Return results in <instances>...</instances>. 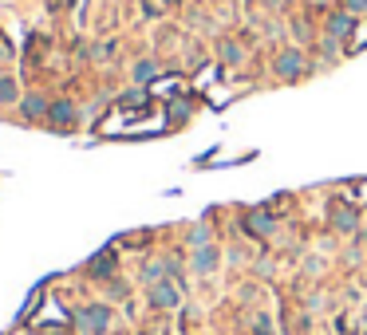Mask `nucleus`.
<instances>
[{
  "mask_svg": "<svg viewBox=\"0 0 367 335\" xmlns=\"http://www.w3.org/2000/svg\"><path fill=\"white\" fill-rule=\"evenodd\" d=\"M111 319H115L111 304H83V308H76L71 324L83 335H103V331H111Z\"/></svg>",
  "mask_w": 367,
  "mask_h": 335,
  "instance_id": "f257e3e1",
  "label": "nucleus"
},
{
  "mask_svg": "<svg viewBox=\"0 0 367 335\" xmlns=\"http://www.w3.org/2000/svg\"><path fill=\"white\" fill-rule=\"evenodd\" d=\"M273 71H276V79H284V83H296V79L308 71V55L300 52V48H281L276 60H273Z\"/></svg>",
  "mask_w": 367,
  "mask_h": 335,
  "instance_id": "f03ea898",
  "label": "nucleus"
},
{
  "mask_svg": "<svg viewBox=\"0 0 367 335\" xmlns=\"http://www.w3.org/2000/svg\"><path fill=\"white\" fill-rule=\"evenodd\" d=\"M146 304H150L154 312H170L182 304V284L178 280H162V284H150L146 288Z\"/></svg>",
  "mask_w": 367,
  "mask_h": 335,
  "instance_id": "7ed1b4c3",
  "label": "nucleus"
},
{
  "mask_svg": "<svg viewBox=\"0 0 367 335\" xmlns=\"http://www.w3.org/2000/svg\"><path fill=\"white\" fill-rule=\"evenodd\" d=\"M222 257L225 252L217 249V245H202V249L190 252V272L194 276H214L217 268H222Z\"/></svg>",
  "mask_w": 367,
  "mask_h": 335,
  "instance_id": "20e7f679",
  "label": "nucleus"
},
{
  "mask_svg": "<svg viewBox=\"0 0 367 335\" xmlns=\"http://www.w3.org/2000/svg\"><path fill=\"white\" fill-rule=\"evenodd\" d=\"M328 221H332L336 233H356L359 229V213H356V206H348V201H332Z\"/></svg>",
  "mask_w": 367,
  "mask_h": 335,
  "instance_id": "39448f33",
  "label": "nucleus"
},
{
  "mask_svg": "<svg viewBox=\"0 0 367 335\" xmlns=\"http://www.w3.org/2000/svg\"><path fill=\"white\" fill-rule=\"evenodd\" d=\"M324 28H328V40H348V36L356 32V16H351L348 9H343V12H332V16L324 20Z\"/></svg>",
  "mask_w": 367,
  "mask_h": 335,
  "instance_id": "423d86ee",
  "label": "nucleus"
},
{
  "mask_svg": "<svg viewBox=\"0 0 367 335\" xmlns=\"http://www.w3.org/2000/svg\"><path fill=\"white\" fill-rule=\"evenodd\" d=\"M76 119H79V111H76L71 99H56V103L48 107V122H51V127H76Z\"/></svg>",
  "mask_w": 367,
  "mask_h": 335,
  "instance_id": "0eeeda50",
  "label": "nucleus"
},
{
  "mask_svg": "<svg viewBox=\"0 0 367 335\" xmlns=\"http://www.w3.org/2000/svg\"><path fill=\"white\" fill-rule=\"evenodd\" d=\"M48 99H43L40 91H28L24 99H20V115H24L28 122H40V119H48Z\"/></svg>",
  "mask_w": 367,
  "mask_h": 335,
  "instance_id": "6e6552de",
  "label": "nucleus"
},
{
  "mask_svg": "<svg viewBox=\"0 0 367 335\" xmlns=\"http://www.w3.org/2000/svg\"><path fill=\"white\" fill-rule=\"evenodd\" d=\"M245 229L253 233V237H273V229H276V217H269L265 209H253V213L245 217Z\"/></svg>",
  "mask_w": 367,
  "mask_h": 335,
  "instance_id": "1a4fd4ad",
  "label": "nucleus"
},
{
  "mask_svg": "<svg viewBox=\"0 0 367 335\" xmlns=\"http://www.w3.org/2000/svg\"><path fill=\"white\" fill-rule=\"evenodd\" d=\"M158 60H150V55H146V60H135V68H130V79H135L138 87H146L150 83V79H158Z\"/></svg>",
  "mask_w": 367,
  "mask_h": 335,
  "instance_id": "9d476101",
  "label": "nucleus"
},
{
  "mask_svg": "<svg viewBox=\"0 0 367 335\" xmlns=\"http://www.w3.org/2000/svg\"><path fill=\"white\" fill-rule=\"evenodd\" d=\"M0 103H4V107L20 103V83H16V75H0Z\"/></svg>",
  "mask_w": 367,
  "mask_h": 335,
  "instance_id": "9b49d317",
  "label": "nucleus"
},
{
  "mask_svg": "<svg viewBox=\"0 0 367 335\" xmlns=\"http://www.w3.org/2000/svg\"><path fill=\"white\" fill-rule=\"evenodd\" d=\"M186 245H190V249L214 245V233H210V225H194V229H190V237H186Z\"/></svg>",
  "mask_w": 367,
  "mask_h": 335,
  "instance_id": "f8f14e48",
  "label": "nucleus"
},
{
  "mask_svg": "<svg viewBox=\"0 0 367 335\" xmlns=\"http://www.w3.org/2000/svg\"><path fill=\"white\" fill-rule=\"evenodd\" d=\"M222 60L229 63V68H237V63L245 60V48H237L233 40H222Z\"/></svg>",
  "mask_w": 367,
  "mask_h": 335,
  "instance_id": "ddd939ff",
  "label": "nucleus"
},
{
  "mask_svg": "<svg viewBox=\"0 0 367 335\" xmlns=\"http://www.w3.org/2000/svg\"><path fill=\"white\" fill-rule=\"evenodd\" d=\"M91 55H95V60H115V55H119V43H115V40H103Z\"/></svg>",
  "mask_w": 367,
  "mask_h": 335,
  "instance_id": "4468645a",
  "label": "nucleus"
},
{
  "mask_svg": "<svg viewBox=\"0 0 367 335\" xmlns=\"http://www.w3.org/2000/svg\"><path fill=\"white\" fill-rule=\"evenodd\" d=\"M253 331H257V335H276V331H273V319H269V316H257V319H253Z\"/></svg>",
  "mask_w": 367,
  "mask_h": 335,
  "instance_id": "2eb2a0df",
  "label": "nucleus"
},
{
  "mask_svg": "<svg viewBox=\"0 0 367 335\" xmlns=\"http://www.w3.org/2000/svg\"><path fill=\"white\" fill-rule=\"evenodd\" d=\"M91 272H95V276H111V257H95Z\"/></svg>",
  "mask_w": 367,
  "mask_h": 335,
  "instance_id": "dca6fc26",
  "label": "nucleus"
},
{
  "mask_svg": "<svg viewBox=\"0 0 367 335\" xmlns=\"http://www.w3.org/2000/svg\"><path fill=\"white\" fill-rule=\"evenodd\" d=\"M348 193H356V201H367V181H348Z\"/></svg>",
  "mask_w": 367,
  "mask_h": 335,
  "instance_id": "f3484780",
  "label": "nucleus"
},
{
  "mask_svg": "<svg viewBox=\"0 0 367 335\" xmlns=\"http://www.w3.org/2000/svg\"><path fill=\"white\" fill-rule=\"evenodd\" d=\"M343 9H348L351 16H363V12H367V0H343Z\"/></svg>",
  "mask_w": 367,
  "mask_h": 335,
  "instance_id": "a211bd4d",
  "label": "nucleus"
},
{
  "mask_svg": "<svg viewBox=\"0 0 367 335\" xmlns=\"http://www.w3.org/2000/svg\"><path fill=\"white\" fill-rule=\"evenodd\" d=\"M107 292H111L115 300H127V292H130V288H127L123 280H111V288H107Z\"/></svg>",
  "mask_w": 367,
  "mask_h": 335,
  "instance_id": "6ab92c4d",
  "label": "nucleus"
},
{
  "mask_svg": "<svg viewBox=\"0 0 367 335\" xmlns=\"http://www.w3.org/2000/svg\"><path fill=\"white\" fill-rule=\"evenodd\" d=\"M304 272H308V276H320V272H324V260H320V257H308Z\"/></svg>",
  "mask_w": 367,
  "mask_h": 335,
  "instance_id": "aec40b11",
  "label": "nucleus"
},
{
  "mask_svg": "<svg viewBox=\"0 0 367 335\" xmlns=\"http://www.w3.org/2000/svg\"><path fill=\"white\" fill-rule=\"evenodd\" d=\"M143 16H146V20H158V16H162V9H158V4H146V0H143Z\"/></svg>",
  "mask_w": 367,
  "mask_h": 335,
  "instance_id": "412c9836",
  "label": "nucleus"
},
{
  "mask_svg": "<svg viewBox=\"0 0 367 335\" xmlns=\"http://www.w3.org/2000/svg\"><path fill=\"white\" fill-rule=\"evenodd\" d=\"M245 260H249L245 249H229V265H245Z\"/></svg>",
  "mask_w": 367,
  "mask_h": 335,
  "instance_id": "4be33fe9",
  "label": "nucleus"
},
{
  "mask_svg": "<svg viewBox=\"0 0 367 335\" xmlns=\"http://www.w3.org/2000/svg\"><path fill=\"white\" fill-rule=\"evenodd\" d=\"M273 268H276L273 260H261V265H257V272H261V276H273Z\"/></svg>",
  "mask_w": 367,
  "mask_h": 335,
  "instance_id": "5701e85b",
  "label": "nucleus"
}]
</instances>
